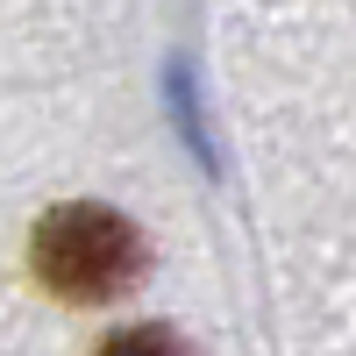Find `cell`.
Returning a JSON list of instances; mask_svg holds the SVG:
<instances>
[{
  "label": "cell",
  "instance_id": "cell-2",
  "mask_svg": "<svg viewBox=\"0 0 356 356\" xmlns=\"http://www.w3.org/2000/svg\"><path fill=\"white\" fill-rule=\"evenodd\" d=\"M100 356H193V349L178 342L171 328H122V335H114Z\"/></svg>",
  "mask_w": 356,
  "mask_h": 356
},
{
  "label": "cell",
  "instance_id": "cell-1",
  "mask_svg": "<svg viewBox=\"0 0 356 356\" xmlns=\"http://www.w3.org/2000/svg\"><path fill=\"white\" fill-rule=\"evenodd\" d=\"M36 278L72 307H107L122 292L143 285L150 271V243L136 235L129 214H114L100 200H65L36 221V243H29Z\"/></svg>",
  "mask_w": 356,
  "mask_h": 356
}]
</instances>
